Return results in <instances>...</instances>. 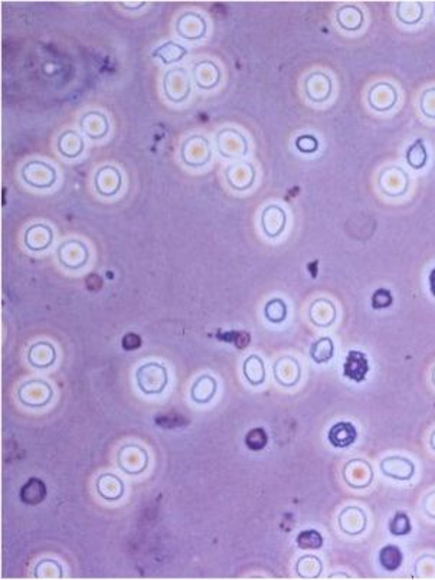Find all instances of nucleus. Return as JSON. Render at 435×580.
<instances>
[{"label":"nucleus","mask_w":435,"mask_h":580,"mask_svg":"<svg viewBox=\"0 0 435 580\" xmlns=\"http://www.w3.org/2000/svg\"><path fill=\"white\" fill-rule=\"evenodd\" d=\"M297 546L303 550L320 549L323 546V537L317 530H304L297 536Z\"/></svg>","instance_id":"nucleus-30"},{"label":"nucleus","mask_w":435,"mask_h":580,"mask_svg":"<svg viewBox=\"0 0 435 580\" xmlns=\"http://www.w3.org/2000/svg\"><path fill=\"white\" fill-rule=\"evenodd\" d=\"M80 125L84 133L93 140L103 139L108 133V128H110L107 117L98 111H89L87 114H84L81 117Z\"/></svg>","instance_id":"nucleus-16"},{"label":"nucleus","mask_w":435,"mask_h":580,"mask_svg":"<svg viewBox=\"0 0 435 580\" xmlns=\"http://www.w3.org/2000/svg\"><path fill=\"white\" fill-rule=\"evenodd\" d=\"M88 248L81 240L71 239L62 242L58 248V259L68 270H80L88 262Z\"/></svg>","instance_id":"nucleus-6"},{"label":"nucleus","mask_w":435,"mask_h":580,"mask_svg":"<svg viewBox=\"0 0 435 580\" xmlns=\"http://www.w3.org/2000/svg\"><path fill=\"white\" fill-rule=\"evenodd\" d=\"M268 443V435L263 428H254L245 435V445L254 452L263 451Z\"/></svg>","instance_id":"nucleus-29"},{"label":"nucleus","mask_w":435,"mask_h":580,"mask_svg":"<svg viewBox=\"0 0 435 580\" xmlns=\"http://www.w3.org/2000/svg\"><path fill=\"white\" fill-rule=\"evenodd\" d=\"M296 147L300 150V152H303V153H313V152H316V150H317L319 143L312 136H301V137L297 139Z\"/></svg>","instance_id":"nucleus-34"},{"label":"nucleus","mask_w":435,"mask_h":580,"mask_svg":"<svg viewBox=\"0 0 435 580\" xmlns=\"http://www.w3.org/2000/svg\"><path fill=\"white\" fill-rule=\"evenodd\" d=\"M193 80L201 89H212L221 80L220 68L212 61H201L193 67Z\"/></svg>","instance_id":"nucleus-14"},{"label":"nucleus","mask_w":435,"mask_h":580,"mask_svg":"<svg viewBox=\"0 0 435 580\" xmlns=\"http://www.w3.org/2000/svg\"><path fill=\"white\" fill-rule=\"evenodd\" d=\"M53 390L44 380H29L19 389V401L29 407H42L52 399Z\"/></svg>","instance_id":"nucleus-5"},{"label":"nucleus","mask_w":435,"mask_h":580,"mask_svg":"<svg viewBox=\"0 0 435 580\" xmlns=\"http://www.w3.org/2000/svg\"><path fill=\"white\" fill-rule=\"evenodd\" d=\"M177 33L185 39H201L206 33L205 19L193 12L184 13L177 19Z\"/></svg>","instance_id":"nucleus-9"},{"label":"nucleus","mask_w":435,"mask_h":580,"mask_svg":"<svg viewBox=\"0 0 435 580\" xmlns=\"http://www.w3.org/2000/svg\"><path fill=\"white\" fill-rule=\"evenodd\" d=\"M163 89L172 103H182L190 94V78L185 68L179 67L166 72L163 78Z\"/></svg>","instance_id":"nucleus-3"},{"label":"nucleus","mask_w":435,"mask_h":580,"mask_svg":"<svg viewBox=\"0 0 435 580\" xmlns=\"http://www.w3.org/2000/svg\"><path fill=\"white\" fill-rule=\"evenodd\" d=\"M221 133L227 137V140H224L222 137H218V136H216V140L227 141V147L220 150V153L224 157L232 159V157H238V156H245L248 153V143H247L245 137L240 133V131L233 130V128H224V130H221Z\"/></svg>","instance_id":"nucleus-15"},{"label":"nucleus","mask_w":435,"mask_h":580,"mask_svg":"<svg viewBox=\"0 0 435 580\" xmlns=\"http://www.w3.org/2000/svg\"><path fill=\"white\" fill-rule=\"evenodd\" d=\"M335 353L333 342L329 337H321L320 340L314 342L310 349V355L316 363H328Z\"/></svg>","instance_id":"nucleus-27"},{"label":"nucleus","mask_w":435,"mask_h":580,"mask_svg":"<svg viewBox=\"0 0 435 580\" xmlns=\"http://www.w3.org/2000/svg\"><path fill=\"white\" fill-rule=\"evenodd\" d=\"M274 376L283 386H294L300 379V364L292 358H281L273 366Z\"/></svg>","instance_id":"nucleus-17"},{"label":"nucleus","mask_w":435,"mask_h":580,"mask_svg":"<svg viewBox=\"0 0 435 580\" xmlns=\"http://www.w3.org/2000/svg\"><path fill=\"white\" fill-rule=\"evenodd\" d=\"M97 493L108 501H116L124 494L123 481L113 474H103L97 480Z\"/></svg>","instance_id":"nucleus-21"},{"label":"nucleus","mask_w":435,"mask_h":580,"mask_svg":"<svg viewBox=\"0 0 435 580\" xmlns=\"http://www.w3.org/2000/svg\"><path fill=\"white\" fill-rule=\"evenodd\" d=\"M328 438L336 448H348L356 441L357 430L350 422H339L330 428Z\"/></svg>","instance_id":"nucleus-19"},{"label":"nucleus","mask_w":435,"mask_h":580,"mask_svg":"<svg viewBox=\"0 0 435 580\" xmlns=\"http://www.w3.org/2000/svg\"><path fill=\"white\" fill-rule=\"evenodd\" d=\"M412 526L409 517L405 513H398L389 522V531L393 536H407L411 531Z\"/></svg>","instance_id":"nucleus-31"},{"label":"nucleus","mask_w":435,"mask_h":580,"mask_svg":"<svg viewBox=\"0 0 435 580\" xmlns=\"http://www.w3.org/2000/svg\"><path fill=\"white\" fill-rule=\"evenodd\" d=\"M22 179L36 189H49L57 182V170L45 161L32 160L22 167Z\"/></svg>","instance_id":"nucleus-2"},{"label":"nucleus","mask_w":435,"mask_h":580,"mask_svg":"<svg viewBox=\"0 0 435 580\" xmlns=\"http://www.w3.org/2000/svg\"><path fill=\"white\" fill-rule=\"evenodd\" d=\"M58 152L66 159L78 157L84 150V141L74 130H66L58 139Z\"/></svg>","instance_id":"nucleus-20"},{"label":"nucleus","mask_w":435,"mask_h":580,"mask_svg":"<svg viewBox=\"0 0 435 580\" xmlns=\"http://www.w3.org/2000/svg\"><path fill=\"white\" fill-rule=\"evenodd\" d=\"M392 304V295L388 290H378L372 297V307L376 310L387 308Z\"/></svg>","instance_id":"nucleus-33"},{"label":"nucleus","mask_w":435,"mask_h":580,"mask_svg":"<svg viewBox=\"0 0 435 580\" xmlns=\"http://www.w3.org/2000/svg\"><path fill=\"white\" fill-rule=\"evenodd\" d=\"M264 315L269 323L280 324L285 320L287 317V306L281 298H273L265 304Z\"/></svg>","instance_id":"nucleus-28"},{"label":"nucleus","mask_w":435,"mask_h":580,"mask_svg":"<svg viewBox=\"0 0 435 580\" xmlns=\"http://www.w3.org/2000/svg\"><path fill=\"white\" fill-rule=\"evenodd\" d=\"M186 53H188V49L185 46L179 45L173 41H168L163 45L157 46L153 51L152 56L153 58H159L165 65H170L182 60L184 56H186Z\"/></svg>","instance_id":"nucleus-25"},{"label":"nucleus","mask_w":435,"mask_h":580,"mask_svg":"<svg viewBox=\"0 0 435 580\" xmlns=\"http://www.w3.org/2000/svg\"><path fill=\"white\" fill-rule=\"evenodd\" d=\"M368 371H369V363H368L366 354L357 350L349 351L346 362H344L343 364L344 376L356 383H362L366 379Z\"/></svg>","instance_id":"nucleus-10"},{"label":"nucleus","mask_w":435,"mask_h":580,"mask_svg":"<svg viewBox=\"0 0 435 580\" xmlns=\"http://www.w3.org/2000/svg\"><path fill=\"white\" fill-rule=\"evenodd\" d=\"M136 379L139 389L144 395H159L165 390L169 382L168 370L165 366L156 362L141 364L136 371Z\"/></svg>","instance_id":"nucleus-1"},{"label":"nucleus","mask_w":435,"mask_h":580,"mask_svg":"<svg viewBox=\"0 0 435 580\" xmlns=\"http://www.w3.org/2000/svg\"><path fill=\"white\" fill-rule=\"evenodd\" d=\"M256 179V170L249 163H238L227 170V180L235 191H247Z\"/></svg>","instance_id":"nucleus-13"},{"label":"nucleus","mask_w":435,"mask_h":580,"mask_svg":"<svg viewBox=\"0 0 435 580\" xmlns=\"http://www.w3.org/2000/svg\"><path fill=\"white\" fill-rule=\"evenodd\" d=\"M121 183H123L121 173L113 166H104L98 168V172L94 179L97 192L104 197L114 196L120 191Z\"/></svg>","instance_id":"nucleus-8"},{"label":"nucleus","mask_w":435,"mask_h":580,"mask_svg":"<svg viewBox=\"0 0 435 580\" xmlns=\"http://www.w3.org/2000/svg\"><path fill=\"white\" fill-rule=\"evenodd\" d=\"M429 284H431V292L435 297V270H432V272L429 275Z\"/></svg>","instance_id":"nucleus-37"},{"label":"nucleus","mask_w":435,"mask_h":580,"mask_svg":"<svg viewBox=\"0 0 435 580\" xmlns=\"http://www.w3.org/2000/svg\"><path fill=\"white\" fill-rule=\"evenodd\" d=\"M19 497L28 505H38L46 498V485L39 478H30L21 489Z\"/></svg>","instance_id":"nucleus-23"},{"label":"nucleus","mask_w":435,"mask_h":580,"mask_svg":"<svg viewBox=\"0 0 435 580\" xmlns=\"http://www.w3.org/2000/svg\"><path fill=\"white\" fill-rule=\"evenodd\" d=\"M118 465L121 470L130 475H136L146 470L149 457L148 452L139 445H125L118 452Z\"/></svg>","instance_id":"nucleus-7"},{"label":"nucleus","mask_w":435,"mask_h":580,"mask_svg":"<svg viewBox=\"0 0 435 580\" xmlns=\"http://www.w3.org/2000/svg\"><path fill=\"white\" fill-rule=\"evenodd\" d=\"M52 240H53V232L48 225H44V223L32 225V227L26 229L25 238H24L26 248L35 252L46 249L52 243Z\"/></svg>","instance_id":"nucleus-11"},{"label":"nucleus","mask_w":435,"mask_h":580,"mask_svg":"<svg viewBox=\"0 0 435 580\" xmlns=\"http://www.w3.org/2000/svg\"><path fill=\"white\" fill-rule=\"evenodd\" d=\"M379 563L385 570L393 572L402 565V552L396 546H385L379 552Z\"/></svg>","instance_id":"nucleus-26"},{"label":"nucleus","mask_w":435,"mask_h":580,"mask_svg":"<svg viewBox=\"0 0 435 580\" xmlns=\"http://www.w3.org/2000/svg\"><path fill=\"white\" fill-rule=\"evenodd\" d=\"M184 421H185V416L175 414V412H172V414H165V415H157L156 416V423L160 425L161 428H165V429H173V428L184 426Z\"/></svg>","instance_id":"nucleus-32"},{"label":"nucleus","mask_w":435,"mask_h":580,"mask_svg":"<svg viewBox=\"0 0 435 580\" xmlns=\"http://www.w3.org/2000/svg\"><path fill=\"white\" fill-rule=\"evenodd\" d=\"M121 346H123V349H124L125 351H133V350H137V349H140V346H141V337H140L139 334H136V333H127V334L123 337Z\"/></svg>","instance_id":"nucleus-35"},{"label":"nucleus","mask_w":435,"mask_h":580,"mask_svg":"<svg viewBox=\"0 0 435 580\" xmlns=\"http://www.w3.org/2000/svg\"><path fill=\"white\" fill-rule=\"evenodd\" d=\"M285 213L277 204H269L263 211L261 228L268 238H277L285 228Z\"/></svg>","instance_id":"nucleus-12"},{"label":"nucleus","mask_w":435,"mask_h":580,"mask_svg":"<svg viewBox=\"0 0 435 580\" xmlns=\"http://www.w3.org/2000/svg\"><path fill=\"white\" fill-rule=\"evenodd\" d=\"M215 393H216V380L212 376H209V374H204V376L196 379V382L193 383L192 390H190V398L193 402L199 405H205L213 399Z\"/></svg>","instance_id":"nucleus-22"},{"label":"nucleus","mask_w":435,"mask_h":580,"mask_svg":"<svg viewBox=\"0 0 435 580\" xmlns=\"http://www.w3.org/2000/svg\"><path fill=\"white\" fill-rule=\"evenodd\" d=\"M211 146L206 137L192 136L182 146V160L192 167L205 166L211 160Z\"/></svg>","instance_id":"nucleus-4"},{"label":"nucleus","mask_w":435,"mask_h":580,"mask_svg":"<svg viewBox=\"0 0 435 580\" xmlns=\"http://www.w3.org/2000/svg\"><path fill=\"white\" fill-rule=\"evenodd\" d=\"M87 287L91 291H98L103 287V278L97 274H91L87 276Z\"/></svg>","instance_id":"nucleus-36"},{"label":"nucleus","mask_w":435,"mask_h":580,"mask_svg":"<svg viewBox=\"0 0 435 580\" xmlns=\"http://www.w3.org/2000/svg\"><path fill=\"white\" fill-rule=\"evenodd\" d=\"M242 371L245 379L252 385L258 386L265 380V366L263 359L257 354H251L245 359L242 364Z\"/></svg>","instance_id":"nucleus-24"},{"label":"nucleus","mask_w":435,"mask_h":580,"mask_svg":"<svg viewBox=\"0 0 435 580\" xmlns=\"http://www.w3.org/2000/svg\"><path fill=\"white\" fill-rule=\"evenodd\" d=\"M57 359V351L48 342H39L30 346L28 351V360L36 369H46L53 364Z\"/></svg>","instance_id":"nucleus-18"}]
</instances>
